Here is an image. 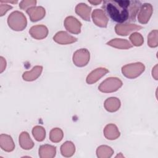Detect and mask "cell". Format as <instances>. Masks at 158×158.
Masks as SVG:
<instances>
[{"instance_id": "cell-22", "label": "cell", "mask_w": 158, "mask_h": 158, "mask_svg": "<svg viewBox=\"0 0 158 158\" xmlns=\"http://www.w3.org/2000/svg\"><path fill=\"white\" fill-rule=\"evenodd\" d=\"M60 153L65 157H72L75 152V146L74 144L70 141H67L64 143L60 146Z\"/></svg>"}, {"instance_id": "cell-8", "label": "cell", "mask_w": 158, "mask_h": 158, "mask_svg": "<svg viewBox=\"0 0 158 158\" xmlns=\"http://www.w3.org/2000/svg\"><path fill=\"white\" fill-rule=\"evenodd\" d=\"M81 23L73 16H68L64 20L65 29L72 34H79L81 32Z\"/></svg>"}, {"instance_id": "cell-6", "label": "cell", "mask_w": 158, "mask_h": 158, "mask_svg": "<svg viewBox=\"0 0 158 158\" xmlns=\"http://www.w3.org/2000/svg\"><path fill=\"white\" fill-rule=\"evenodd\" d=\"M153 12V8L151 4L144 3L141 4L138 12V20L141 24L147 23Z\"/></svg>"}, {"instance_id": "cell-16", "label": "cell", "mask_w": 158, "mask_h": 158, "mask_svg": "<svg viewBox=\"0 0 158 158\" xmlns=\"http://www.w3.org/2000/svg\"><path fill=\"white\" fill-rule=\"evenodd\" d=\"M43 71V67L41 65H36L33 67L30 71L25 72L22 75V78L25 81H32L36 80L41 74Z\"/></svg>"}, {"instance_id": "cell-33", "label": "cell", "mask_w": 158, "mask_h": 158, "mask_svg": "<svg viewBox=\"0 0 158 158\" xmlns=\"http://www.w3.org/2000/svg\"><path fill=\"white\" fill-rule=\"evenodd\" d=\"M124 157V156L122 154V153H120V154H118L115 156V157Z\"/></svg>"}, {"instance_id": "cell-5", "label": "cell", "mask_w": 158, "mask_h": 158, "mask_svg": "<svg viewBox=\"0 0 158 158\" xmlns=\"http://www.w3.org/2000/svg\"><path fill=\"white\" fill-rule=\"evenodd\" d=\"M90 53L86 48L77 50L73 55L72 60L73 64L79 67L86 66L89 61Z\"/></svg>"}, {"instance_id": "cell-12", "label": "cell", "mask_w": 158, "mask_h": 158, "mask_svg": "<svg viewBox=\"0 0 158 158\" xmlns=\"http://www.w3.org/2000/svg\"><path fill=\"white\" fill-rule=\"evenodd\" d=\"M48 29L44 25H36L31 27L29 30L30 35L36 40L45 38L48 35Z\"/></svg>"}, {"instance_id": "cell-14", "label": "cell", "mask_w": 158, "mask_h": 158, "mask_svg": "<svg viewBox=\"0 0 158 158\" xmlns=\"http://www.w3.org/2000/svg\"><path fill=\"white\" fill-rule=\"evenodd\" d=\"M0 146L6 152H12L15 149V144L12 137L6 134L0 135Z\"/></svg>"}, {"instance_id": "cell-2", "label": "cell", "mask_w": 158, "mask_h": 158, "mask_svg": "<svg viewBox=\"0 0 158 158\" xmlns=\"http://www.w3.org/2000/svg\"><path fill=\"white\" fill-rule=\"evenodd\" d=\"M9 27L14 31H22L27 25V21L25 15L18 10L12 12L7 18Z\"/></svg>"}, {"instance_id": "cell-17", "label": "cell", "mask_w": 158, "mask_h": 158, "mask_svg": "<svg viewBox=\"0 0 158 158\" xmlns=\"http://www.w3.org/2000/svg\"><path fill=\"white\" fill-rule=\"evenodd\" d=\"M121 106L120 99L115 97H110L106 99L104 103L105 109L109 112H114L117 111Z\"/></svg>"}, {"instance_id": "cell-7", "label": "cell", "mask_w": 158, "mask_h": 158, "mask_svg": "<svg viewBox=\"0 0 158 158\" xmlns=\"http://www.w3.org/2000/svg\"><path fill=\"white\" fill-rule=\"evenodd\" d=\"M143 27L140 25H138L133 23H118L115 26V33L120 36H127L130 33L139 30Z\"/></svg>"}, {"instance_id": "cell-29", "label": "cell", "mask_w": 158, "mask_h": 158, "mask_svg": "<svg viewBox=\"0 0 158 158\" xmlns=\"http://www.w3.org/2000/svg\"><path fill=\"white\" fill-rule=\"evenodd\" d=\"M12 7L7 4H2L1 3L0 5V15L2 17L3 16L8 10L11 9Z\"/></svg>"}, {"instance_id": "cell-26", "label": "cell", "mask_w": 158, "mask_h": 158, "mask_svg": "<svg viewBox=\"0 0 158 158\" xmlns=\"http://www.w3.org/2000/svg\"><path fill=\"white\" fill-rule=\"evenodd\" d=\"M131 44L135 46H141L144 43V38L141 33L134 32L129 37Z\"/></svg>"}, {"instance_id": "cell-15", "label": "cell", "mask_w": 158, "mask_h": 158, "mask_svg": "<svg viewBox=\"0 0 158 158\" xmlns=\"http://www.w3.org/2000/svg\"><path fill=\"white\" fill-rule=\"evenodd\" d=\"M103 132L106 138L109 140L116 139L120 135L117 127L114 123L107 124L104 128Z\"/></svg>"}, {"instance_id": "cell-21", "label": "cell", "mask_w": 158, "mask_h": 158, "mask_svg": "<svg viewBox=\"0 0 158 158\" xmlns=\"http://www.w3.org/2000/svg\"><path fill=\"white\" fill-rule=\"evenodd\" d=\"M107 44L115 48L120 49H127L131 48L133 45L127 40L121 38H115L107 43Z\"/></svg>"}, {"instance_id": "cell-30", "label": "cell", "mask_w": 158, "mask_h": 158, "mask_svg": "<svg viewBox=\"0 0 158 158\" xmlns=\"http://www.w3.org/2000/svg\"><path fill=\"white\" fill-rule=\"evenodd\" d=\"M6 68V60L2 57H0V72L2 73Z\"/></svg>"}, {"instance_id": "cell-19", "label": "cell", "mask_w": 158, "mask_h": 158, "mask_svg": "<svg viewBox=\"0 0 158 158\" xmlns=\"http://www.w3.org/2000/svg\"><path fill=\"white\" fill-rule=\"evenodd\" d=\"M91 11V7L85 3H79L75 7V12L86 21L90 20V13Z\"/></svg>"}, {"instance_id": "cell-32", "label": "cell", "mask_w": 158, "mask_h": 158, "mask_svg": "<svg viewBox=\"0 0 158 158\" xmlns=\"http://www.w3.org/2000/svg\"><path fill=\"white\" fill-rule=\"evenodd\" d=\"M88 2H89L90 4H93V5H94V6H97V5H98V4H101V3L102 2L101 1H88Z\"/></svg>"}, {"instance_id": "cell-28", "label": "cell", "mask_w": 158, "mask_h": 158, "mask_svg": "<svg viewBox=\"0 0 158 158\" xmlns=\"http://www.w3.org/2000/svg\"><path fill=\"white\" fill-rule=\"evenodd\" d=\"M36 4V1L30 0V1H22L20 2L19 7L23 10H27L30 7L35 6Z\"/></svg>"}, {"instance_id": "cell-3", "label": "cell", "mask_w": 158, "mask_h": 158, "mask_svg": "<svg viewBox=\"0 0 158 158\" xmlns=\"http://www.w3.org/2000/svg\"><path fill=\"white\" fill-rule=\"evenodd\" d=\"M145 70L144 65L141 62H135L123 65L122 73L127 78L133 79L139 77Z\"/></svg>"}, {"instance_id": "cell-24", "label": "cell", "mask_w": 158, "mask_h": 158, "mask_svg": "<svg viewBox=\"0 0 158 158\" xmlns=\"http://www.w3.org/2000/svg\"><path fill=\"white\" fill-rule=\"evenodd\" d=\"M64 136L63 131L59 128H52L49 133V139L52 143H59L62 141Z\"/></svg>"}, {"instance_id": "cell-20", "label": "cell", "mask_w": 158, "mask_h": 158, "mask_svg": "<svg viewBox=\"0 0 158 158\" xmlns=\"http://www.w3.org/2000/svg\"><path fill=\"white\" fill-rule=\"evenodd\" d=\"M19 145L25 150H29L33 148L34 143L27 131H22L19 135Z\"/></svg>"}, {"instance_id": "cell-23", "label": "cell", "mask_w": 158, "mask_h": 158, "mask_svg": "<svg viewBox=\"0 0 158 158\" xmlns=\"http://www.w3.org/2000/svg\"><path fill=\"white\" fill-rule=\"evenodd\" d=\"M114 152L112 148L107 145L99 146L96 149V155L99 158H109L113 155Z\"/></svg>"}, {"instance_id": "cell-9", "label": "cell", "mask_w": 158, "mask_h": 158, "mask_svg": "<svg viewBox=\"0 0 158 158\" xmlns=\"http://www.w3.org/2000/svg\"><path fill=\"white\" fill-rule=\"evenodd\" d=\"M91 18L94 23L98 27L106 28L109 19L104 12L99 9H94L91 14Z\"/></svg>"}, {"instance_id": "cell-10", "label": "cell", "mask_w": 158, "mask_h": 158, "mask_svg": "<svg viewBox=\"0 0 158 158\" xmlns=\"http://www.w3.org/2000/svg\"><path fill=\"white\" fill-rule=\"evenodd\" d=\"M55 42L59 44H69L73 43L77 41V38L69 35L64 31H60L56 33L53 37Z\"/></svg>"}, {"instance_id": "cell-31", "label": "cell", "mask_w": 158, "mask_h": 158, "mask_svg": "<svg viewBox=\"0 0 158 158\" xmlns=\"http://www.w3.org/2000/svg\"><path fill=\"white\" fill-rule=\"evenodd\" d=\"M152 75L155 80H157V65L156 64L152 69Z\"/></svg>"}, {"instance_id": "cell-25", "label": "cell", "mask_w": 158, "mask_h": 158, "mask_svg": "<svg viewBox=\"0 0 158 158\" xmlns=\"http://www.w3.org/2000/svg\"><path fill=\"white\" fill-rule=\"evenodd\" d=\"M32 134L35 139L38 141H43L46 137L45 129L41 126H35L32 129Z\"/></svg>"}, {"instance_id": "cell-18", "label": "cell", "mask_w": 158, "mask_h": 158, "mask_svg": "<svg viewBox=\"0 0 158 158\" xmlns=\"http://www.w3.org/2000/svg\"><path fill=\"white\" fill-rule=\"evenodd\" d=\"M56 154V148L50 144H43L40 146L39 156L41 158H52Z\"/></svg>"}, {"instance_id": "cell-1", "label": "cell", "mask_w": 158, "mask_h": 158, "mask_svg": "<svg viewBox=\"0 0 158 158\" xmlns=\"http://www.w3.org/2000/svg\"><path fill=\"white\" fill-rule=\"evenodd\" d=\"M141 3L139 1H102V9L113 21L122 23L125 22H134Z\"/></svg>"}, {"instance_id": "cell-27", "label": "cell", "mask_w": 158, "mask_h": 158, "mask_svg": "<svg viewBox=\"0 0 158 158\" xmlns=\"http://www.w3.org/2000/svg\"><path fill=\"white\" fill-rule=\"evenodd\" d=\"M157 30L151 31L148 36V45L151 48H156L158 45Z\"/></svg>"}, {"instance_id": "cell-13", "label": "cell", "mask_w": 158, "mask_h": 158, "mask_svg": "<svg viewBox=\"0 0 158 158\" xmlns=\"http://www.w3.org/2000/svg\"><path fill=\"white\" fill-rule=\"evenodd\" d=\"M109 72V70L104 67H99L93 70L87 76L86 81L88 84L91 85L97 82L101 78Z\"/></svg>"}, {"instance_id": "cell-4", "label": "cell", "mask_w": 158, "mask_h": 158, "mask_svg": "<svg viewBox=\"0 0 158 158\" xmlns=\"http://www.w3.org/2000/svg\"><path fill=\"white\" fill-rule=\"evenodd\" d=\"M123 83L117 77H109L104 80L98 86V89L102 93H110L117 91L122 87Z\"/></svg>"}, {"instance_id": "cell-11", "label": "cell", "mask_w": 158, "mask_h": 158, "mask_svg": "<svg viewBox=\"0 0 158 158\" xmlns=\"http://www.w3.org/2000/svg\"><path fill=\"white\" fill-rule=\"evenodd\" d=\"M31 22H37L44 17L46 14L45 9L42 6H34L26 10Z\"/></svg>"}]
</instances>
